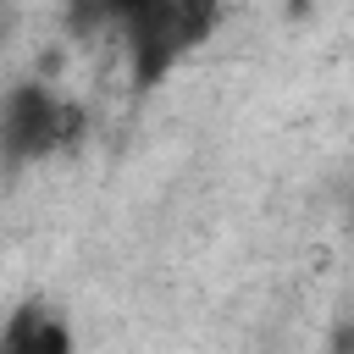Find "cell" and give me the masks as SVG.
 <instances>
[{"label": "cell", "instance_id": "1", "mask_svg": "<svg viewBox=\"0 0 354 354\" xmlns=\"http://www.w3.org/2000/svg\"><path fill=\"white\" fill-rule=\"evenodd\" d=\"M116 22H122V39H127L133 83L155 88L194 44L210 39V28L221 22V0H138Z\"/></svg>", "mask_w": 354, "mask_h": 354}, {"label": "cell", "instance_id": "4", "mask_svg": "<svg viewBox=\"0 0 354 354\" xmlns=\"http://www.w3.org/2000/svg\"><path fill=\"white\" fill-rule=\"evenodd\" d=\"M111 17H116L111 0H66V33L72 39H94Z\"/></svg>", "mask_w": 354, "mask_h": 354}, {"label": "cell", "instance_id": "3", "mask_svg": "<svg viewBox=\"0 0 354 354\" xmlns=\"http://www.w3.org/2000/svg\"><path fill=\"white\" fill-rule=\"evenodd\" d=\"M0 348H6V354H66V348H72V332L55 321L50 304H22V310L6 321Z\"/></svg>", "mask_w": 354, "mask_h": 354}, {"label": "cell", "instance_id": "5", "mask_svg": "<svg viewBox=\"0 0 354 354\" xmlns=\"http://www.w3.org/2000/svg\"><path fill=\"white\" fill-rule=\"evenodd\" d=\"M11 33H17V6H11V0H0V44H6Z\"/></svg>", "mask_w": 354, "mask_h": 354}, {"label": "cell", "instance_id": "2", "mask_svg": "<svg viewBox=\"0 0 354 354\" xmlns=\"http://www.w3.org/2000/svg\"><path fill=\"white\" fill-rule=\"evenodd\" d=\"M61 116H66V100H55L50 83L6 88V100H0V155H6V166H22V160L61 149Z\"/></svg>", "mask_w": 354, "mask_h": 354}, {"label": "cell", "instance_id": "6", "mask_svg": "<svg viewBox=\"0 0 354 354\" xmlns=\"http://www.w3.org/2000/svg\"><path fill=\"white\" fill-rule=\"evenodd\" d=\"M133 6H138V0H111V11H116V17H122V11H133Z\"/></svg>", "mask_w": 354, "mask_h": 354}]
</instances>
